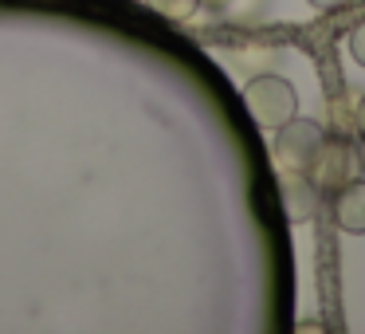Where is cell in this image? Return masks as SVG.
Instances as JSON below:
<instances>
[{
	"instance_id": "obj_7",
	"label": "cell",
	"mask_w": 365,
	"mask_h": 334,
	"mask_svg": "<svg viewBox=\"0 0 365 334\" xmlns=\"http://www.w3.org/2000/svg\"><path fill=\"white\" fill-rule=\"evenodd\" d=\"M349 56H354L357 64L365 67V24H357L354 36H349Z\"/></svg>"
},
{
	"instance_id": "obj_6",
	"label": "cell",
	"mask_w": 365,
	"mask_h": 334,
	"mask_svg": "<svg viewBox=\"0 0 365 334\" xmlns=\"http://www.w3.org/2000/svg\"><path fill=\"white\" fill-rule=\"evenodd\" d=\"M150 9L169 16V20H189L200 9V0H150Z\"/></svg>"
},
{
	"instance_id": "obj_3",
	"label": "cell",
	"mask_w": 365,
	"mask_h": 334,
	"mask_svg": "<svg viewBox=\"0 0 365 334\" xmlns=\"http://www.w3.org/2000/svg\"><path fill=\"white\" fill-rule=\"evenodd\" d=\"M326 130L310 118H287L283 126L275 130V161L279 169H294V173H307L310 158H314L318 142H322Z\"/></svg>"
},
{
	"instance_id": "obj_8",
	"label": "cell",
	"mask_w": 365,
	"mask_h": 334,
	"mask_svg": "<svg viewBox=\"0 0 365 334\" xmlns=\"http://www.w3.org/2000/svg\"><path fill=\"white\" fill-rule=\"evenodd\" d=\"M354 126H357V138H365V95L357 103V114H354Z\"/></svg>"
},
{
	"instance_id": "obj_2",
	"label": "cell",
	"mask_w": 365,
	"mask_h": 334,
	"mask_svg": "<svg viewBox=\"0 0 365 334\" xmlns=\"http://www.w3.org/2000/svg\"><path fill=\"white\" fill-rule=\"evenodd\" d=\"M357 173V146L346 134H322L314 158L307 166V177L318 193H334Z\"/></svg>"
},
{
	"instance_id": "obj_1",
	"label": "cell",
	"mask_w": 365,
	"mask_h": 334,
	"mask_svg": "<svg viewBox=\"0 0 365 334\" xmlns=\"http://www.w3.org/2000/svg\"><path fill=\"white\" fill-rule=\"evenodd\" d=\"M244 103H247V114H252L263 130H279L287 118L299 114V95H294V87L287 79H279V75H255L244 87Z\"/></svg>"
},
{
	"instance_id": "obj_11",
	"label": "cell",
	"mask_w": 365,
	"mask_h": 334,
	"mask_svg": "<svg viewBox=\"0 0 365 334\" xmlns=\"http://www.w3.org/2000/svg\"><path fill=\"white\" fill-rule=\"evenodd\" d=\"M357 169L365 173V138H357Z\"/></svg>"
},
{
	"instance_id": "obj_4",
	"label": "cell",
	"mask_w": 365,
	"mask_h": 334,
	"mask_svg": "<svg viewBox=\"0 0 365 334\" xmlns=\"http://www.w3.org/2000/svg\"><path fill=\"white\" fill-rule=\"evenodd\" d=\"M279 193H283V208L294 224H307L314 221L318 213V197L322 193L310 185L307 173H294V169H279Z\"/></svg>"
},
{
	"instance_id": "obj_10",
	"label": "cell",
	"mask_w": 365,
	"mask_h": 334,
	"mask_svg": "<svg viewBox=\"0 0 365 334\" xmlns=\"http://www.w3.org/2000/svg\"><path fill=\"white\" fill-rule=\"evenodd\" d=\"M236 0H200V9H212V12H228Z\"/></svg>"
},
{
	"instance_id": "obj_9",
	"label": "cell",
	"mask_w": 365,
	"mask_h": 334,
	"mask_svg": "<svg viewBox=\"0 0 365 334\" xmlns=\"http://www.w3.org/2000/svg\"><path fill=\"white\" fill-rule=\"evenodd\" d=\"M314 9H322V12H334V9H346L349 0H310Z\"/></svg>"
},
{
	"instance_id": "obj_5",
	"label": "cell",
	"mask_w": 365,
	"mask_h": 334,
	"mask_svg": "<svg viewBox=\"0 0 365 334\" xmlns=\"http://www.w3.org/2000/svg\"><path fill=\"white\" fill-rule=\"evenodd\" d=\"M330 216L341 232H365V177H349L330 193Z\"/></svg>"
}]
</instances>
